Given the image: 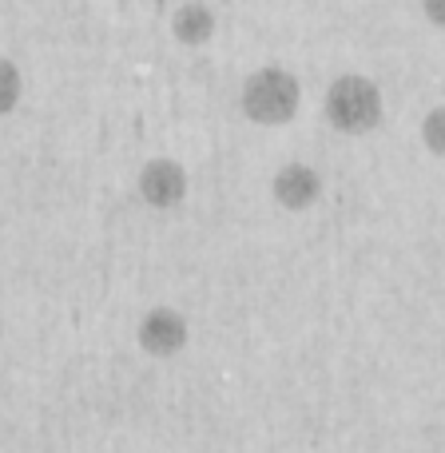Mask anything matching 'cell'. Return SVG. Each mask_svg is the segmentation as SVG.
<instances>
[{
	"label": "cell",
	"instance_id": "obj_9",
	"mask_svg": "<svg viewBox=\"0 0 445 453\" xmlns=\"http://www.w3.org/2000/svg\"><path fill=\"white\" fill-rule=\"evenodd\" d=\"M422 4V16L433 24L438 32H445V0H418Z\"/></svg>",
	"mask_w": 445,
	"mask_h": 453
},
{
	"label": "cell",
	"instance_id": "obj_10",
	"mask_svg": "<svg viewBox=\"0 0 445 453\" xmlns=\"http://www.w3.org/2000/svg\"><path fill=\"white\" fill-rule=\"evenodd\" d=\"M0 342H4V319H0Z\"/></svg>",
	"mask_w": 445,
	"mask_h": 453
},
{
	"label": "cell",
	"instance_id": "obj_5",
	"mask_svg": "<svg viewBox=\"0 0 445 453\" xmlns=\"http://www.w3.org/2000/svg\"><path fill=\"white\" fill-rule=\"evenodd\" d=\"M322 191H326L322 172L314 164H303V159H290V164H282L279 172L271 175V199L290 215L311 211L322 199Z\"/></svg>",
	"mask_w": 445,
	"mask_h": 453
},
{
	"label": "cell",
	"instance_id": "obj_1",
	"mask_svg": "<svg viewBox=\"0 0 445 453\" xmlns=\"http://www.w3.org/2000/svg\"><path fill=\"white\" fill-rule=\"evenodd\" d=\"M303 108V84L282 64H263L239 88V111L255 127H287Z\"/></svg>",
	"mask_w": 445,
	"mask_h": 453
},
{
	"label": "cell",
	"instance_id": "obj_3",
	"mask_svg": "<svg viewBox=\"0 0 445 453\" xmlns=\"http://www.w3.org/2000/svg\"><path fill=\"white\" fill-rule=\"evenodd\" d=\"M188 191H191L188 167L172 156L148 159V164L140 167V175H135V196H140V203L151 207V211H175V207L188 199Z\"/></svg>",
	"mask_w": 445,
	"mask_h": 453
},
{
	"label": "cell",
	"instance_id": "obj_2",
	"mask_svg": "<svg viewBox=\"0 0 445 453\" xmlns=\"http://www.w3.org/2000/svg\"><path fill=\"white\" fill-rule=\"evenodd\" d=\"M322 116L342 135H370L386 116V96L378 80L362 72H342L322 92Z\"/></svg>",
	"mask_w": 445,
	"mask_h": 453
},
{
	"label": "cell",
	"instance_id": "obj_4",
	"mask_svg": "<svg viewBox=\"0 0 445 453\" xmlns=\"http://www.w3.org/2000/svg\"><path fill=\"white\" fill-rule=\"evenodd\" d=\"M191 342V322L175 306H151L143 311V319L135 322V346L148 358H175Z\"/></svg>",
	"mask_w": 445,
	"mask_h": 453
},
{
	"label": "cell",
	"instance_id": "obj_7",
	"mask_svg": "<svg viewBox=\"0 0 445 453\" xmlns=\"http://www.w3.org/2000/svg\"><path fill=\"white\" fill-rule=\"evenodd\" d=\"M20 96H24V76L8 56H0V119L12 116L20 108Z\"/></svg>",
	"mask_w": 445,
	"mask_h": 453
},
{
	"label": "cell",
	"instance_id": "obj_6",
	"mask_svg": "<svg viewBox=\"0 0 445 453\" xmlns=\"http://www.w3.org/2000/svg\"><path fill=\"white\" fill-rule=\"evenodd\" d=\"M215 28H219V16L207 0H183L172 12V36L180 40L183 48H203L215 40Z\"/></svg>",
	"mask_w": 445,
	"mask_h": 453
},
{
	"label": "cell",
	"instance_id": "obj_8",
	"mask_svg": "<svg viewBox=\"0 0 445 453\" xmlns=\"http://www.w3.org/2000/svg\"><path fill=\"white\" fill-rule=\"evenodd\" d=\"M422 143H426V151L430 156H438L445 159V104H438V108H430L426 111V119H422Z\"/></svg>",
	"mask_w": 445,
	"mask_h": 453
}]
</instances>
